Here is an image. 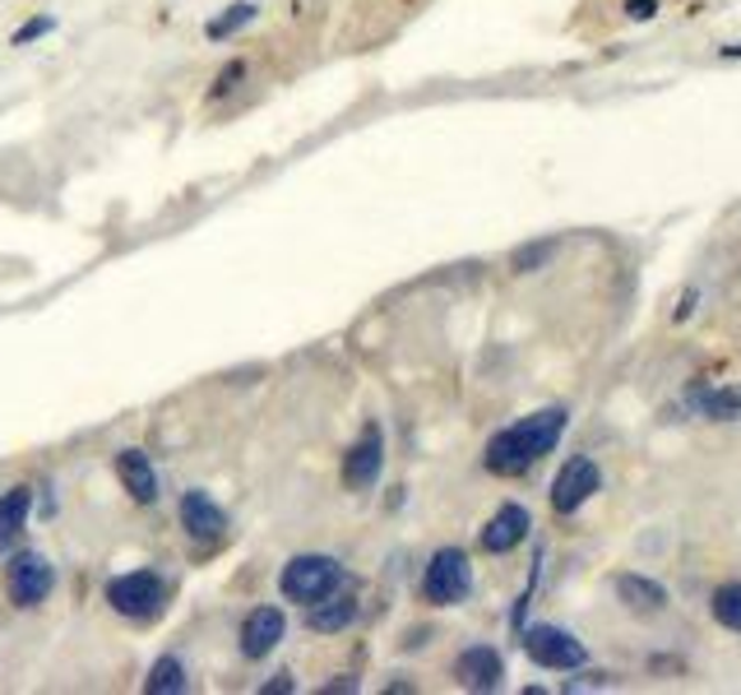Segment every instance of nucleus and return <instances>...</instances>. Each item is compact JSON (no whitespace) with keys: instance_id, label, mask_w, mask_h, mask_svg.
<instances>
[{"instance_id":"obj_1","label":"nucleus","mask_w":741,"mask_h":695,"mask_svg":"<svg viewBox=\"0 0 741 695\" xmlns=\"http://www.w3.org/2000/svg\"><path fill=\"white\" fill-rule=\"evenodd\" d=\"M566 422H570V413L556 403V408H538V413L519 418L515 427H500L491 441H487V450H483L487 473H496V478H524L542 454L556 450V441L566 436Z\"/></svg>"},{"instance_id":"obj_2","label":"nucleus","mask_w":741,"mask_h":695,"mask_svg":"<svg viewBox=\"0 0 741 695\" xmlns=\"http://www.w3.org/2000/svg\"><path fill=\"white\" fill-rule=\"evenodd\" d=\"M343 584H348V571H343V565L334 556H325V552H297L278 571V594L287 603H302V607H315V603L334 599Z\"/></svg>"},{"instance_id":"obj_3","label":"nucleus","mask_w":741,"mask_h":695,"mask_svg":"<svg viewBox=\"0 0 741 695\" xmlns=\"http://www.w3.org/2000/svg\"><path fill=\"white\" fill-rule=\"evenodd\" d=\"M172 603V584L168 575H158V571H125V575H112L108 580V607L116 616H125V622H135V626H149L158 622V616L168 612Z\"/></svg>"},{"instance_id":"obj_4","label":"nucleus","mask_w":741,"mask_h":695,"mask_svg":"<svg viewBox=\"0 0 741 695\" xmlns=\"http://www.w3.org/2000/svg\"><path fill=\"white\" fill-rule=\"evenodd\" d=\"M0 584H6V599L14 607H42L57 589V565H51L42 552H29V548H14L6 556V571H0Z\"/></svg>"},{"instance_id":"obj_5","label":"nucleus","mask_w":741,"mask_h":695,"mask_svg":"<svg viewBox=\"0 0 741 695\" xmlns=\"http://www.w3.org/2000/svg\"><path fill=\"white\" fill-rule=\"evenodd\" d=\"M473 589V565H468V552L464 548H440L432 552L427 571H422V599L432 607H455L468 599Z\"/></svg>"},{"instance_id":"obj_6","label":"nucleus","mask_w":741,"mask_h":695,"mask_svg":"<svg viewBox=\"0 0 741 695\" xmlns=\"http://www.w3.org/2000/svg\"><path fill=\"white\" fill-rule=\"evenodd\" d=\"M524 654L547 673H575L589 663L585 640H575L566 626H524Z\"/></svg>"},{"instance_id":"obj_7","label":"nucleus","mask_w":741,"mask_h":695,"mask_svg":"<svg viewBox=\"0 0 741 695\" xmlns=\"http://www.w3.org/2000/svg\"><path fill=\"white\" fill-rule=\"evenodd\" d=\"M380 473H385V431L380 422H366L353 450L343 454V487L348 492H370L380 482Z\"/></svg>"},{"instance_id":"obj_8","label":"nucleus","mask_w":741,"mask_h":695,"mask_svg":"<svg viewBox=\"0 0 741 695\" xmlns=\"http://www.w3.org/2000/svg\"><path fill=\"white\" fill-rule=\"evenodd\" d=\"M176 514H181L185 538H191V543H200V548H214V543H223V538H227V510H223L214 497H209L204 487H191V492H181Z\"/></svg>"},{"instance_id":"obj_9","label":"nucleus","mask_w":741,"mask_h":695,"mask_svg":"<svg viewBox=\"0 0 741 695\" xmlns=\"http://www.w3.org/2000/svg\"><path fill=\"white\" fill-rule=\"evenodd\" d=\"M602 487V469L589 454H575L561 463V473L551 482V510L556 514H575L585 501H593V492Z\"/></svg>"},{"instance_id":"obj_10","label":"nucleus","mask_w":741,"mask_h":695,"mask_svg":"<svg viewBox=\"0 0 741 695\" xmlns=\"http://www.w3.org/2000/svg\"><path fill=\"white\" fill-rule=\"evenodd\" d=\"M283 635H287V616H283V607L264 603V607L246 612L242 631H236V645H242V654H246L251 663H260V658H270V654L283 645Z\"/></svg>"},{"instance_id":"obj_11","label":"nucleus","mask_w":741,"mask_h":695,"mask_svg":"<svg viewBox=\"0 0 741 695\" xmlns=\"http://www.w3.org/2000/svg\"><path fill=\"white\" fill-rule=\"evenodd\" d=\"M528 529H534V514H528L519 501H506V505H500L491 520L483 524L478 543H483V552H491V556H506V552H515V548L524 543Z\"/></svg>"},{"instance_id":"obj_12","label":"nucleus","mask_w":741,"mask_h":695,"mask_svg":"<svg viewBox=\"0 0 741 695\" xmlns=\"http://www.w3.org/2000/svg\"><path fill=\"white\" fill-rule=\"evenodd\" d=\"M29 514H33V487L29 482H14V487L0 492V556H10L23 543Z\"/></svg>"},{"instance_id":"obj_13","label":"nucleus","mask_w":741,"mask_h":695,"mask_svg":"<svg viewBox=\"0 0 741 695\" xmlns=\"http://www.w3.org/2000/svg\"><path fill=\"white\" fill-rule=\"evenodd\" d=\"M455 682L468 691H496L506 682V663H500V654L491 645H468L455 658Z\"/></svg>"},{"instance_id":"obj_14","label":"nucleus","mask_w":741,"mask_h":695,"mask_svg":"<svg viewBox=\"0 0 741 695\" xmlns=\"http://www.w3.org/2000/svg\"><path fill=\"white\" fill-rule=\"evenodd\" d=\"M116 478H121V487L130 492V501L135 505H158V469H153V459L144 454V450H121L116 454Z\"/></svg>"},{"instance_id":"obj_15","label":"nucleus","mask_w":741,"mask_h":695,"mask_svg":"<svg viewBox=\"0 0 741 695\" xmlns=\"http://www.w3.org/2000/svg\"><path fill=\"white\" fill-rule=\"evenodd\" d=\"M357 612H362L357 594H343V589H338L334 599L306 607V631L311 635H338V631H348L357 622Z\"/></svg>"},{"instance_id":"obj_16","label":"nucleus","mask_w":741,"mask_h":695,"mask_svg":"<svg viewBox=\"0 0 741 695\" xmlns=\"http://www.w3.org/2000/svg\"><path fill=\"white\" fill-rule=\"evenodd\" d=\"M617 599H621L626 607H635V612H658V607L668 603L663 584H653V580H644V575H617Z\"/></svg>"},{"instance_id":"obj_17","label":"nucleus","mask_w":741,"mask_h":695,"mask_svg":"<svg viewBox=\"0 0 741 695\" xmlns=\"http://www.w3.org/2000/svg\"><path fill=\"white\" fill-rule=\"evenodd\" d=\"M144 691H149V695H181V691H185V663H181L176 654H163V658L149 667Z\"/></svg>"},{"instance_id":"obj_18","label":"nucleus","mask_w":741,"mask_h":695,"mask_svg":"<svg viewBox=\"0 0 741 695\" xmlns=\"http://www.w3.org/2000/svg\"><path fill=\"white\" fill-rule=\"evenodd\" d=\"M709 612H713V622H719L723 631L741 635V580H728V584L713 589Z\"/></svg>"},{"instance_id":"obj_19","label":"nucleus","mask_w":741,"mask_h":695,"mask_svg":"<svg viewBox=\"0 0 741 695\" xmlns=\"http://www.w3.org/2000/svg\"><path fill=\"white\" fill-rule=\"evenodd\" d=\"M696 408L704 418H713V422H741V390H737V385L704 390V395H696Z\"/></svg>"},{"instance_id":"obj_20","label":"nucleus","mask_w":741,"mask_h":695,"mask_svg":"<svg viewBox=\"0 0 741 695\" xmlns=\"http://www.w3.org/2000/svg\"><path fill=\"white\" fill-rule=\"evenodd\" d=\"M251 19H255V6H251V0H236V6H227L219 19L204 23V38H209V42H227L232 33H242Z\"/></svg>"},{"instance_id":"obj_21","label":"nucleus","mask_w":741,"mask_h":695,"mask_svg":"<svg viewBox=\"0 0 741 695\" xmlns=\"http://www.w3.org/2000/svg\"><path fill=\"white\" fill-rule=\"evenodd\" d=\"M246 80V61H227L219 74H214V89H209V102H223L227 93H236Z\"/></svg>"},{"instance_id":"obj_22","label":"nucleus","mask_w":741,"mask_h":695,"mask_svg":"<svg viewBox=\"0 0 741 695\" xmlns=\"http://www.w3.org/2000/svg\"><path fill=\"white\" fill-rule=\"evenodd\" d=\"M556 255V242H534V246H519L515 251V269L519 274H534V269H542L547 260Z\"/></svg>"},{"instance_id":"obj_23","label":"nucleus","mask_w":741,"mask_h":695,"mask_svg":"<svg viewBox=\"0 0 741 695\" xmlns=\"http://www.w3.org/2000/svg\"><path fill=\"white\" fill-rule=\"evenodd\" d=\"M51 29H57V19H51V14H38V19L23 23V29H19L10 42H14V47H33V42H38V38H47Z\"/></svg>"},{"instance_id":"obj_24","label":"nucleus","mask_w":741,"mask_h":695,"mask_svg":"<svg viewBox=\"0 0 741 695\" xmlns=\"http://www.w3.org/2000/svg\"><path fill=\"white\" fill-rule=\"evenodd\" d=\"M357 686H362V682H357L353 673H343V677H334V682H325L321 691H325V695H334V691H357Z\"/></svg>"},{"instance_id":"obj_25","label":"nucleus","mask_w":741,"mask_h":695,"mask_svg":"<svg viewBox=\"0 0 741 695\" xmlns=\"http://www.w3.org/2000/svg\"><path fill=\"white\" fill-rule=\"evenodd\" d=\"M293 686H297V682H293V677H287V673H278V677H274V682H264V686H260V691H264V695H278V691H293Z\"/></svg>"}]
</instances>
